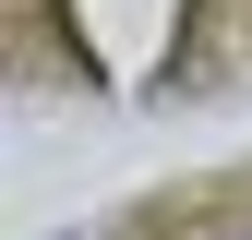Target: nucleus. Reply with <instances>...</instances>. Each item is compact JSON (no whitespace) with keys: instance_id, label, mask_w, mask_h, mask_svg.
Segmentation results:
<instances>
[{"instance_id":"obj_1","label":"nucleus","mask_w":252,"mask_h":240,"mask_svg":"<svg viewBox=\"0 0 252 240\" xmlns=\"http://www.w3.org/2000/svg\"><path fill=\"white\" fill-rule=\"evenodd\" d=\"M216 240H252V228H216Z\"/></svg>"}]
</instances>
